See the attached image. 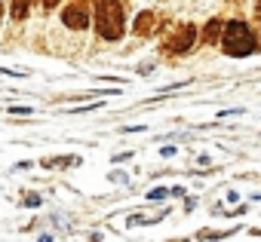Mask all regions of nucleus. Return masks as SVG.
<instances>
[{"label":"nucleus","mask_w":261,"mask_h":242,"mask_svg":"<svg viewBox=\"0 0 261 242\" xmlns=\"http://www.w3.org/2000/svg\"><path fill=\"white\" fill-rule=\"evenodd\" d=\"M95 28L105 40H120L123 37V10L117 0H98L95 7Z\"/></svg>","instance_id":"obj_1"},{"label":"nucleus","mask_w":261,"mask_h":242,"mask_svg":"<svg viewBox=\"0 0 261 242\" xmlns=\"http://www.w3.org/2000/svg\"><path fill=\"white\" fill-rule=\"evenodd\" d=\"M221 46H224V52L227 55H249V52H255L258 49V40H255V34L249 31V25H243V22H230L227 28H224V34H221Z\"/></svg>","instance_id":"obj_2"},{"label":"nucleus","mask_w":261,"mask_h":242,"mask_svg":"<svg viewBox=\"0 0 261 242\" xmlns=\"http://www.w3.org/2000/svg\"><path fill=\"white\" fill-rule=\"evenodd\" d=\"M194 40H197V28H194V25H181V28L166 40V49L178 55V52H188V49L194 46Z\"/></svg>","instance_id":"obj_3"},{"label":"nucleus","mask_w":261,"mask_h":242,"mask_svg":"<svg viewBox=\"0 0 261 242\" xmlns=\"http://www.w3.org/2000/svg\"><path fill=\"white\" fill-rule=\"evenodd\" d=\"M65 25L74 28V31H83L89 25V7H86V0H74V4L65 10Z\"/></svg>","instance_id":"obj_4"},{"label":"nucleus","mask_w":261,"mask_h":242,"mask_svg":"<svg viewBox=\"0 0 261 242\" xmlns=\"http://www.w3.org/2000/svg\"><path fill=\"white\" fill-rule=\"evenodd\" d=\"M154 25H157V13H151V10L139 13V19H136V37H148L154 31Z\"/></svg>","instance_id":"obj_5"},{"label":"nucleus","mask_w":261,"mask_h":242,"mask_svg":"<svg viewBox=\"0 0 261 242\" xmlns=\"http://www.w3.org/2000/svg\"><path fill=\"white\" fill-rule=\"evenodd\" d=\"M218 40H221V22H218V19H212V22L206 25L203 43H209V46H212V43H218Z\"/></svg>","instance_id":"obj_6"},{"label":"nucleus","mask_w":261,"mask_h":242,"mask_svg":"<svg viewBox=\"0 0 261 242\" xmlns=\"http://www.w3.org/2000/svg\"><path fill=\"white\" fill-rule=\"evenodd\" d=\"M80 157H59V160H43L46 169H56V166H77Z\"/></svg>","instance_id":"obj_7"},{"label":"nucleus","mask_w":261,"mask_h":242,"mask_svg":"<svg viewBox=\"0 0 261 242\" xmlns=\"http://www.w3.org/2000/svg\"><path fill=\"white\" fill-rule=\"evenodd\" d=\"M28 4H31V0H13V19H25L28 16Z\"/></svg>","instance_id":"obj_8"},{"label":"nucleus","mask_w":261,"mask_h":242,"mask_svg":"<svg viewBox=\"0 0 261 242\" xmlns=\"http://www.w3.org/2000/svg\"><path fill=\"white\" fill-rule=\"evenodd\" d=\"M163 196H166V190H163V187H154V190L148 193V199H163Z\"/></svg>","instance_id":"obj_9"},{"label":"nucleus","mask_w":261,"mask_h":242,"mask_svg":"<svg viewBox=\"0 0 261 242\" xmlns=\"http://www.w3.org/2000/svg\"><path fill=\"white\" fill-rule=\"evenodd\" d=\"M25 202H28V205H37V202H40V196H37V193H28V196H25Z\"/></svg>","instance_id":"obj_10"},{"label":"nucleus","mask_w":261,"mask_h":242,"mask_svg":"<svg viewBox=\"0 0 261 242\" xmlns=\"http://www.w3.org/2000/svg\"><path fill=\"white\" fill-rule=\"evenodd\" d=\"M56 4L59 0H43V10H56Z\"/></svg>","instance_id":"obj_11"},{"label":"nucleus","mask_w":261,"mask_h":242,"mask_svg":"<svg viewBox=\"0 0 261 242\" xmlns=\"http://www.w3.org/2000/svg\"><path fill=\"white\" fill-rule=\"evenodd\" d=\"M0 16H4V4H0Z\"/></svg>","instance_id":"obj_12"}]
</instances>
